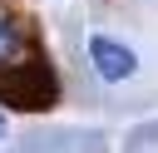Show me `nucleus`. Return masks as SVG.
<instances>
[{
  "mask_svg": "<svg viewBox=\"0 0 158 153\" xmlns=\"http://www.w3.org/2000/svg\"><path fill=\"white\" fill-rule=\"evenodd\" d=\"M89 64H94V74H99L104 84H123V79L138 69V54H133L128 44L109 39V35H89Z\"/></svg>",
  "mask_w": 158,
  "mask_h": 153,
  "instance_id": "obj_2",
  "label": "nucleus"
},
{
  "mask_svg": "<svg viewBox=\"0 0 158 153\" xmlns=\"http://www.w3.org/2000/svg\"><path fill=\"white\" fill-rule=\"evenodd\" d=\"M15 49H20V30H15V25H10V20H0V54H5V59H10V54H15Z\"/></svg>",
  "mask_w": 158,
  "mask_h": 153,
  "instance_id": "obj_3",
  "label": "nucleus"
},
{
  "mask_svg": "<svg viewBox=\"0 0 158 153\" xmlns=\"http://www.w3.org/2000/svg\"><path fill=\"white\" fill-rule=\"evenodd\" d=\"M0 133H5V114H0Z\"/></svg>",
  "mask_w": 158,
  "mask_h": 153,
  "instance_id": "obj_4",
  "label": "nucleus"
},
{
  "mask_svg": "<svg viewBox=\"0 0 158 153\" xmlns=\"http://www.w3.org/2000/svg\"><path fill=\"white\" fill-rule=\"evenodd\" d=\"M0 99H10L15 109H44V104H54V69L49 64H40V59H30V64H20V69H0Z\"/></svg>",
  "mask_w": 158,
  "mask_h": 153,
  "instance_id": "obj_1",
  "label": "nucleus"
}]
</instances>
